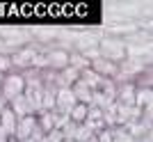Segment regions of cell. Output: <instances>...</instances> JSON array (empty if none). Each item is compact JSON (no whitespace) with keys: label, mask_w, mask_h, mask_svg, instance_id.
Wrapping results in <instances>:
<instances>
[{"label":"cell","mask_w":153,"mask_h":142,"mask_svg":"<svg viewBox=\"0 0 153 142\" xmlns=\"http://www.w3.org/2000/svg\"><path fill=\"white\" fill-rule=\"evenodd\" d=\"M98 53H101V58L121 64L123 60H126V39H119V37L98 39Z\"/></svg>","instance_id":"obj_1"},{"label":"cell","mask_w":153,"mask_h":142,"mask_svg":"<svg viewBox=\"0 0 153 142\" xmlns=\"http://www.w3.org/2000/svg\"><path fill=\"white\" fill-rule=\"evenodd\" d=\"M23 92H25V78H23V73L12 71V73H7V76L2 78V99H5L7 103H9L12 99L21 96Z\"/></svg>","instance_id":"obj_2"},{"label":"cell","mask_w":153,"mask_h":142,"mask_svg":"<svg viewBox=\"0 0 153 142\" xmlns=\"http://www.w3.org/2000/svg\"><path fill=\"white\" fill-rule=\"evenodd\" d=\"M34 55H37V46H19L16 51L12 53V64H14V71H19V73H23V71L32 69V60H34Z\"/></svg>","instance_id":"obj_3"},{"label":"cell","mask_w":153,"mask_h":142,"mask_svg":"<svg viewBox=\"0 0 153 142\" xmlns=\"http://www.w3.org/2000/svg\"><path fill=\"white\" fill-rule=\"evenodd\" d=\"M69 53L62 46H53V48H46V67L51 71H62L69 67Z\"/></svg>","instance_id":"obj_4"},{"label":"cell","mask_w":153,"mask_h":142,"mask_svg":"<svg viewBox=\"0 0 153 142\" xmlns=\"http://www.w3.org/2000/svg\"><path fill=\"white\" fill-rule=\"evenodd\" d=\"M37 129V117L34 115H27V117H21L19 122H16V131H14V138L12 140H19V142H27L32 138Z\"/></svg>","instance_id":"obj_5"},{"label":"cell","mask_w":153,"mask_h":142,"mask_svg":"<svg viewBox=\"0 0 153 142\" xmlns=\"http://www.w3.org/2000/svg\"><path fill=\"white\" fill-rule=\"evenodd\" d=\"M89 69L96 71L101 78H108V80H114V78L119 76V64H117V62H110V60H105V58L91 60Z\"/></svg>","instance_id":"obj_6"},{"label":"cell","mask_w":153,"mask_h":142,"mask_svg":"<svg viewBox=\"0 0 153 142\" xmlns=\"http://www.w3.org/2000/svg\"><path fill=\"white\" fill-rule=\"evenodd\" d=\"M76 96H73V92H71V87H59L57 92H55V110L57 112H64V115H69V110L76 105Z\"/></svg>","instance_id":"obj_7"},{"label":"cell","mask_w":153,"mask_h":142,"mask_svg":"<svg viewBox=\"0 0 153 142\" xmlns=\"http://www.w3.org/2000/svg\"><path fill=\"white\" fill-rule=\"evenodd\" d=\"M135 101V83H117L114 103L119 105H133Z\"/></svg>","instance_id":"obj_8"},{"label":"cell","mask_w":153,"mask_h":142,"mask_svg":"<svg viewBox=\"0 0 153 142\" xmlns=\"http://www.w3.org/2000/svg\"><path fill=\"white\" fill-rule=\"evenodd\" d=\"M9 108H12V112L16 117H27V115H34V110H32V105L27 103V99H25V94H21V96H16V99H12V101H9Z\"/></svg>","instance_id":"obj_9"},{"label":"cell","mask_w":153,"mask_h":142,"mask_svg":"<svg viewBox=\"0 0 153 142\" xmlns=\"http://www.w3.org/2000/svg\"><path fill=\"white\" fill-rule=\"evenodd\" d=\"M16 122H19V117L12 112V108L7 105L2 112H0V129L5 131L9 138H14V131H16Z\"/></svg>","instance_id":"obj_10"},{"label":"cell","mask_w":153,"mask_h":142,"mask_svg":"<svg viewBox=\"0 0 153 142\" xmlns=\"http://www.w3.org/2000/svg\"><path fill=\"white\" fill-rule=\"evenodd\" d=\"M151 99H153L151 87H135V101H133L135 108H140V110L151 108Z\"/></svg>","instance_id":"obj_11"},{"label":"cell","mask_w":153,"mask_h":142,"mask_svg":"<svg viewBox=\"0 0 153 142\" xmlns=\"http://www.w3.org/2000/svg\"><path fill=\"white\" fill-rule=\"evenodd\" d=\"M37 126L44 133H51L53 129H55V110H41V112H37Z\"/></svg>","instance_id":"obj_12"},{"label":"cell","mask_w":153,"mask_h":142,"mask_svg":"<svg viewBox=\"0 0 153 142\" xmlns=\"http://www.w3.org/2000/svg\"><path fill=\"white\" fill-rule=\"evenodd\" d=\"M71 92H73V96H76L78 103H85V105H91V94L94 92L87 87V85H82L80 80H78L76 85H71Z\"/></svg>","instance_id":"obj_13"},{"label":"cell","mask_w":153,"mask_h":142,"mask_svg":"<svg viewBox=\"0 0 153 142\" xmlns=\"http://www.w3.org/2000/svg\"><path fill=\"white\" fill-rule=\"evenodd\" d=\"M80 83L82 85H87L91 92H96L98 87H101V83H103V78L96 73V71H91V69H85V71H80Z\"/></svg>","instance_id":"obj_14"},{"label":"cell","mask_w":153,"mask_h":142,"mask_svg":"<svg viewBox=\"0 0 153 142\" xmlns=\"http://www.w3.org/2000/svg\"><path fill=\"white\" fill-rule=\"evenodd\" d=\"M59 73V83H62V87H71V85H76L78 80H80V71L73 69V67H66V69L57 71Z\"/></svg>","instance_id":"obj_15"},{"label":"cell","mask_w":153,"mask_h":142,"mask_svg":"<svg viewBox=\"0 0 153 142\" xmlns=\"http://www.w3.org/2000/svg\"><path fill=\"white\" fill-rule=\"evenodd\" d=\"M76 48H78V53H85L89 48H98V37H94V34H80V37H76Z\"/></svg>","instance_id":"obj_16"},{"label":"cell","mask_w":153,"mask_h":142,"mask_svg":"<svg viewBox=\"0 0 153 142\" xmlns=\"http://www.w3.org/2000/svg\"><path fill=\"white\" fill-rule=\"evenodd\" d=\"M87 112H89V105L76 103L73 108L69 110V119H71L73 124H85V119H87Z\"/></svg>","instance_id":"obj_17"},{"label":"cell","mask_w":153,"mask_h":142,"mask_svg":"<svg viewBox=\"0 0 153 142\" xmlns=\"http://www.w3.org/2000/svg\"><path fill=\"white\" fill-rule=\"evenodd\" d=\"M69 67H73L78 71H85V69H89V60L85 58L82 53L73 51V53H69Z\"/></svg>","instance_id":"obj_18"},{"label":"cell","mask_w":153,"mask_h":142,"mask_svg":"<svg viewBox=\"0 0 153 142\" xmlns=\"http://www.w3.org/2000/svg\"><path fill=\"white\" fill-rule=\"evenodd\" d=\"M112 142H140V140L133 138L123 126H114V129H112Z\"/></svg>","instance_id":"obj_19"},{"label":"cell","mask_w":153,"mask_h":142,"mask_svg":"<svg viewBox=\"0 0 153 142\" xmlns=\"http://www.w3.org/2000/svg\"><path fill=\"white\" fill-rule=\"evenodd\" d=\"M14 71V64H12V53H0V73L7 76Z\"/></svg>","instance_id":"obj_20"},{"label":"cell","mask_w":153,"mask_h":142,"mask_svg":"<svg viewBox=\"0 0 153 142\" xmlns=\"http://www.w3.org/2000/svg\"><path fill=\"white\" fill-rule=\"evenodd\" d=\"M9 140H12V138H9V135L5 133V131L0 129V142H9Z\"/></svg>","instance_id":"obj_21"},{"label":"cell","mask_w":153,"mask_h":142,"mask_svg":"<svg viewBox=\"0 0 153 142\" xmlns=\"http://www.w3.org/2000/svg\"><path fill=\"white\" fill-rule=\"evenodd\" d=\"M62 142H73V140H66V138H64V140H62Z\"/></svg>","instance_id":"obj_22"},{"label":"cell","mask_w":153,"mask_h":142,"mask_svg":"<svg viewBox=\"0 0 153 142\" xmlns=\"http://www.w3.org/2000/svg\"><path fill=\"white\" fill-rule=\"evenodd\" d=\"M0 48H2V39H0ZM0 53H2V51H0Z\"/></svg>","instance_id":"obj_23"}]
</instances>
